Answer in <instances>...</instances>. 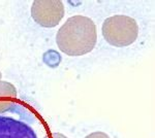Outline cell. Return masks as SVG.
I'll return each instance as SVG.
<instances>
[{
  "label": "cell",
  "mask_w": 155,
  "mask_h": 138,
  "mask_svg": "<svg viewBox=\"0 0 155 138\" xmlns=\"http://www.w3.org/2000/svg\"><path fill=\"white\" fill-rule=\"evenodd\" d=\"M0 138H52V133L33 107L17 99L0 110Z\"/></svg>",
  "instance_id": "6da1fadb"
},
{
  "label": "cell",
  "mask_w": 155,
  "mask_h": 138,
  "mask_svg": "<svg viewBox=\"0 0 155 138\" xmlns=\"http://www.w3.org/2000/svg\"><path fill=\"white\" fill-rule=\"evenodd\" d=\"M59 50L68 56H83L94 49L97 41L96 26L90 18L74 16L61 26L56 35Z\"/></svg>",
  "instance_id": "7a4b0ae2"
},
{
  "label": "cell",
  "mask_w": 155,
  "mask_h": 138,
  "mask_svg": "<svg viewBox=\"0 0 155 138\" xmlns=\"http://www.w3.org/2000/svg\"><path fill=\"white\" fill-rule=\"evenodd\" d=\"M102 35L111 46L124 47L137 40L139 26L130 17L123 14L112 16L102 24Z\"/></svg>",
  "instance_id": "3957f363"
},
{
  "label": "cell",
  "mask_w": 155,
  "mask_h": 138,
  "mask_svg": "<svg viewBox=\"0 0 155 138\" xmlns=\"http://www.w3.org/2000/svg\"><path fill=\"white\" fill-rule=\"evenodd\" d=\"M31 16L42 27H55L64 16L63 2L60 0H36L32 4Z\"/></svg>",
  "instance_id": "277c9868"
},
{
  "label": "cell",
  "mask_w": 155,
  "mask_h": 138,
  "mask_svg": "<svg viewBox=\"0 0 155 138\" xmlns=\"http://www.w3.org/2000/svg\"><path fill=\"white\" fill-rule=\"evenodd\" d=\"M17 100V92L12 84L0 82V110L5 109Z\"/></svg>",
  "instance_id": "5b68a950"
},
{
  "label": "cell",
  "mask_w": 155,
  "mask_h": 138,
  "mask_svg": "<svg viewBox=\"0 0 155 138\" xmlns=\"http://www.w3.org/2000/svg\"><path fill=\"white\" fill-rule=\"evenodd\" d=\"M85 138H110L109 135L106 134L104 132H101V131H97V132H93L91 134L87 135Z\"/></svg>",
  "instance_id": "8992f818"
},
{
  "label": "cell",
  "mask_w": 155,
  "mask_h": 138,
  "mask_svg": "<svg viewBox=\"0 0 155 138\" xmlns=\"http://www.w3.org/2000/svg\"><path fill=\"white\" fill-rule=\"evenodd\" d=\"M52 138H67V137L64 136L63 134H60V133H53L52 134Z\"/></svg>",
  "instance_id": "52a82bcc"
},
{
  "label": "cell",
  "mask_w": 155,
  "mask_h": 138,
  "mask_svg": "<svg viewBox=\"0 0 155 138\" xmlns=\"http://www.w3.org/2000/svg\"><path fill=\"white\" fill-rule=\"evenodd\" d=\"M0 79H1V74H0Z\"/></svg>",
  "instance_id": "ba28073f"
}]
</instances>
